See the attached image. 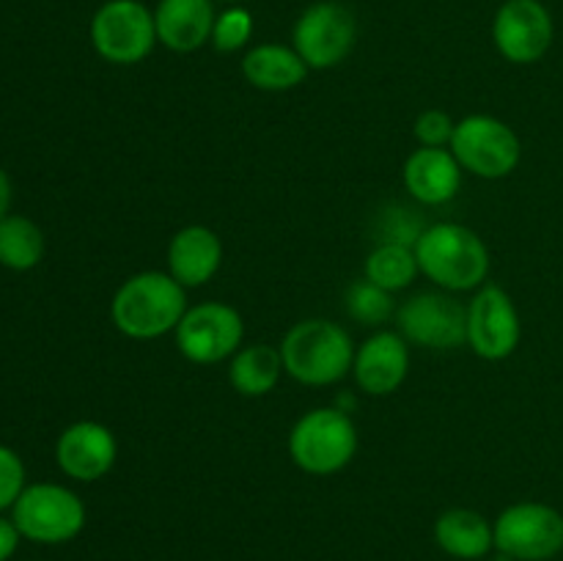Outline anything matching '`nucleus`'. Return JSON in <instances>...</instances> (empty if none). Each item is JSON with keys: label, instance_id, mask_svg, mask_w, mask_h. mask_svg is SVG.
<instances>
[{"label": "nucleus", "instance_id": "0eeeda50", "mask_svg": "<svg viewBox=\"0 0 563 561\" xmlns=\"http://www.w3.org/2000/svg\"><path fill=\"white\" fill-rule=\"evenodd\" d=\"M91 44L108 64H141L159 44L154 11L141 0H108L91 20Z\"/></svg>", "mask_w": 563, "mask_h": 561}, {"label": "nucleus", "instance_id": "a878e982", "mask_svg": "<svg viewBox=\"0 0 563 561\" xmlns=\"http://www.w3.org/2000/svg\"><path fill=\"white\" fill-rule=\"evenodd\" d=\"M423 229L427 226L416 218V212L405 207H388L377 220V245L379 242H390V245L416 248Z\"/></svg>", "mask_w": 563, "mask_h": 561}, {"label": "nucleus", "instance_id": "aec40b11", "mask_svg": "<svg viewBox=\"0 0 563 561\" xmlns=\"http://www.w3.org/2000/svg\"><path fill=\"white\" fill-rule=\"evenodd\" d=\"M308 72L311 69L300 58V53L295 47H286V44L278 42L256 44L242 58V75L258 91H291L300 82H306Z\"/></svg>", "mask_w": 563, "mask_h": 561}, {"label": "nucleus", "instance_id": "5701e85b", "mask_svg": "<svg viewBox=\"0 0 563 561\" xmlns=\"http://www.w3.org/2000/svg\"><path fill=\"white\" fill-rule=\"evenodd\" d=\"M44 256V234L33 220L5 215L0 220V264L9 270H31Z\"/></svg>", "mask_w": 563, "mask_h": 561}, {"label": "nucleus", "instance_id": "6ab92c4d", "mask_svg": "<svg viewBox=\"0 0 563 561\" xmlns=\"http://www.w3.org/2000/svg\"><path fill=\"white\" fill-rule=\"evenodd\" d=\"M434 542L456 561L487 559L495 550L493 522L482 512L454 506V509H445L434 522Z\"/></svg>", "mask_w": 563, "mask_h": 561}, {"label": "nucleus", "instance_id": "9d476101", "mask_svg": "<svg viewBox=\"0 0 563 561\" xmlns=\"http://www.w3.org/2000/svg\"><path fill=\"white\" fill-rule=\"evenodd\" d=\"M357 42V22L346 6L335 0L311 3L291 28V47L308 69H333L344 64Z\"/></svg>", "mask_w": 563, "mask_h": 561}, {"label": "nucleus", "instance_id": "cd10ccee", "mask_svg": "<svg viewBox=\"0 0 563 561\" xmlns=\"http://www.w3.org/2000/svg\"><path fill=\"white\" fill-rule=\"evenodd\" d=\"M25 490V465L11 449L0 446V512L11 509Z\"/></svg>", "mask_w": 563, "mask_h": 561}, {"label": "nucleus", "instance_id": "412c9836", "mask_svg": "<svg viewBox=\"0 0 563 561\" xmlns=\"http://www.w3.org/2000/svg\"><path fill=\"white\" fill-rule=\"evenodd\" d=\"M284 374V358L273 344H247L234 352L229 363V383L240 396H267Z\"/></svg>", "mask_w": 563, "mask_h": 561}, {"label": "nucleus", "instance_id": "393cba45", "mask_svg": "<svg viewBox=\"0 0 563 561\" xmlns=\"http://www.w3.org/2000/svg\"><path fill=\"white\" fill-rule=\"evenodd\" d=\"M253 36V16L242 6H229L218 14L212 28V47L218 53H236L245 47Z\"/></svg>", "mask_w": 563, "mask_h": 561}, {"label": "nucleus", "instance_id": "a211bd4d", "mask_svg": "<svg viewBox=\"0 0 563 561\" xmlns=\"http://www.w3.org/2000/svg\"><path fill=\"white\" fill-rule=\"evenodd\" d=\"M407 193L418 204L427 207H440V204L454 201L462 187V165L451 154V148H416L405 160L401 170Z\"/></svg>", "mask_w": 563, "mask_h": 561}, {"label": "nucleus", "instance_id": "f257e3e1", "mask_svg": "<svg viewBox=\"0 0 563 561\" xmlns=\"http://www.w3.org/2000/svg\"><path fill=\"white\" fill-rule=\"evenodd\" d=\"M187 308V289L174 275L143 270L115 289L110 319L126 339L152 341L176 333Z\"/></svg>", "mask_w": 563, "mask_h": 561}, {"label": "nucleus", "instance_id": "f8f14e48", "mask_svg": "<svg viewBox=\"0 0 563 561\" xmlns=\"http://www.w3.org/2000/svg\"><path fill=\"white\" fill-rule=\"evenodd\" d=\"M522 339L520 311L506 289L484 284L467 302V346L482 361H506Z\"/></svg>", "mask_w": 563, "mask_h": 561}, {"label": "nucleus", "instance_id": "7c9ffc66", "mask_svg": "<svg viewBox=\"0 0 563 561\" xmlns=\"http://www.w3.org/2000/svg\"><path fill=\"white\" fill-rule=\"evenodd\" d=\"M220 3H236V6H240V3H245V0H220Z\"/></svg>", "mask_w": 563, "mask_h": 561}, {"label": "nucleus", "instance_id": "c85d7f7f", "mask_svg": "<svg viewBox=\"0 0 563 561\" xmlns=\"http://www.w3.org/2000/svg\"><path fill=\"white\" fill-rule=\"evenodd\" d=\"M20 528L14 526V520H5L0 517V561H9L16 553V544H20Z\"/></svg>", "mask_w": 563, "mask_h": 561}, {"label": "nucleus", "instance_id": "4468645a", "mask_svg": "<svg viewBox=\"0 0 563 561\" xmlns=\"http://www.w3.org/2000/svg\"><path fill=\"white\" fill-rule=\"evenodd\" d=\"M410 372V344L399 330H377L355 350L352 377L368 396H390Z\"/></svg>", "mask_w": 563, "mask_h": 561}, {"label": "nucleus", "instance_id": "2eb2a0df", "mask_svg": "<svg viewBox=\"0 0 563 561\" xmlns=\"http://www.w3.org/2000/svg\"><path fill=\"white\" fill-rule=\"evenodd\" d=\"M119 460L115 435L99 421H77L60 432L55 462L75 482H97L108 476Z\"/></svg>", "mask_w": 563, "mask_h": 561}, {"label": "nucleus", "instance_id": "c756f323", "mask_svg": "<svg viewBox=\"0 0 563 561\" xmlns=\"http://www.w3.org/2000/svg\"><path fill=\"white\" fill-rule=\"evenodd\" d=\"M9 207H11V182L9 176H5V170L0 168V220L9 215Z\"/></svg>", "mask_w": 563, "mask_h": 561}, {"label": "nucleus", "instance_id": "dca6fc26", "mask_svg": "<svg viewBox=\"0 0 563 561\" xmlns=\"http://www.w3.org/2000/svg\"><path fill=\"white\" fill-rule=\"evenodd\" d=\"M165 262H168V273L185 289H198L218 275L220 264H223V242H220L218 231L209 226H185L170 237Z\"/></svg>", "mask_w": 563, "mask_h": 561}, {"label": "nucleus", "instance_id": "6e6552de", "mask_svg": "<svg viewBox=\"0 0 563 561\" xmlns=\"http://www.w3.org/2000/svg\"><path fill=\"white\" fill-rule=\"evenodd\" d=\"M493 531L495 550L509 561H550L563 550V515L542 501L506 506Z\"/></svg>", "mask_w": 563, "mask_h": 561}, {"label": "nucleus", "instance_id": "7ed1b4c3", "mask_svg": "<svg viewBox=\"0 0 563 561\" xmlns=\"http://www.w3.org/2000/svg\"><path fill=\"white\" fill-rule=\"evenodd\" d=\"M284 372L300 385L324 388L335 385L352 372L355 341L350 330L330 319H302L286 330L280 341Z\"/></svg>", "mask_w": 563, "mask_h": 561}, {"label": "nucleus", "instance_id": "ddd939ff", "mask_svg": "<svg viewBox=\"0 0 563 561\" xmlns=\"http://www.w3.org/2000/svg\"><path fill=\"white\" fill-rule=\"evenodd\" d=\"M553 14L542 0H506L493 20L495 50L509 64H537L553 47Z\"/></svg>", "mask_w": 563, "mask_h": 561}, {"label": "nucleus", "instance_id": "4be33fe9", "mask_svg": "<svg viewBox=\"0 0 563 561\" xmlns=\"http://www.w3.org/2000/svg\"><path fill=\"white\" fill-rule=\"evenodd\" d=\"M421 273L416 258V248L407 245H390V242H379L374 245V251L368 253L366 262H363V275L368 280H374L377 286L388 292H401L416 280V275Z\"/></svg>", "mask_w": 563, "mask_h": 561}, {"label": "nucleus", "instance_id": "f3484780", "mask_svg": "<svg viewBox=\"0 0 563 561\" xmlns=\"http://www.w3.org/2000/svg\"><path fill=\"white\" fill-rule=\"evenodd\" d=\"M214 0H159L154 9L157 42L170 53H196L212 42Z\"/></svg>", "mask_w": 563, "mask_h": 561}, {"label": "nucleus", "instance_id": "423d86ee", "mask_svg": "<svg viewBox=\"0 0 563 561\" xmlns=\"http://www.w3.org/2000/svg\"><path fill=\"white\" fill-rule=\"evenodd\" d=\"M451 154L462 170L478 179H506L522 160L520 135L506 121L487 113H473L456 121Z\"/></svg>", "mask_w": 563, "mask_h": 561}, {"label": "nucleus", "instance_id": "bb28decb", "mask_svg": "<svg viewBox=\"0 0 563 561\" xmlns=\"http://www.w3.org/2000/svg\"><path fill=\"white\" fill-rule=\"evenodd\" d=\"M456 130V121L451 119L445 110H423L421 116L416 119L412 124V135L421 146L427 148H449L451 146V138H454Z\"/></svg>", "mask_w": 563, "mask_h": 561}, {"label": "nucleus", "instance_id": "39448f33", "mask_svg": "<svg viewBox=\"0 0 563 561\" xmlns=\"http://www.w3.org/2000/svg\"><path fill=\"white\" fill-rule=\"evenodd\" d=\"M11 520L31 542L64 544L86 528V504L64 484H31L11 506Z\"/></svg>", "mask_w": 563, "mask_h": 561}, {"label": "nucleus", "instance_id": "f03ea898", "mask_svg": "<svg viewBox=\"0 0 563 561\" xmlns=\"http://www.w3.org/2000/svg\"><path fill=\"white\" fill-rule=\"evenodd\" d=\"M421 273L443 292H476L489 275V251L482 237L462 223H432L416 242Z\"/></svg>", "mask_w": 563, "mask_h": 561}, {"label": "nucleus", "instance_id": "1a4fd4ad", "mask_svg": "<svg viewBox=\"0 0 563 561\" xmlns=\"http://www.w3.org/2000/svg\"><path fill=\"white\" fill-rule=\"evenodd\" d=\"M176 350L196 366L231 361L245 339V319L234 306L220 300L198 302L187 308L174 333Z\"/></svg>", "mask_w": 563, "mask_h": 561}, {"label": "nucleus", "instance_id": "b1692460", "mask_svg": "<svg viewBox=\"0 0 563 561\" xmlns=\"http://www.w3.org/2000/svg\"><path fill=\"white\" fill-rule=\"evenodd\" d=\"M344 308L363 328H379V324L390 322L396 317L394 292L383 289L374 280H368L366 275L350 284L344 295Z\"/></svg>", "mask_w": 563, "mask_h": 561}, {"label": "nucleus", "instance_id": "9b49d317", "mask_svg": "<svg viewBox=\"0 0 563 561\" xmlns=\"http://www.w3.org/2000/svg\"><path fill=\"white\" fill-rule=\"evenodd\" d=\"M396 324L407 344L449 352L467 344V306L451 292H421L396 308Z\"/></svg>", "mask_w": 563, "mask_h": 561}, {"label": "nucleus", "instance_id": "20e7f679", "mask_svg": "<svg viewBox=\"0 0 563 561\" xmlns=\"http://www.w3.org/2000/svg\"><path fill=\"white\" fill-rule=\"evenodd\" d=\"M357 454V427L339 407H313L289 432V457L308 476L341 473Z\"/></svg>", "mask_w": 563, "mask_h": 561}]
</instances>
